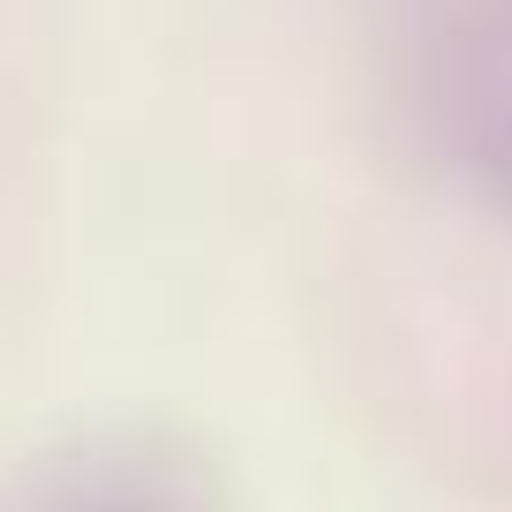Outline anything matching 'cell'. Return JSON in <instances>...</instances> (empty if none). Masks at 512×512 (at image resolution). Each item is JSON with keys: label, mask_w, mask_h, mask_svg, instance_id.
<instances>
[{"label": "cell", "mask_w": 512, "mask_h": 512, "mask_svg": "<svg viewBox=\"0 0 512 512\" xmlns=\"http://www.w3.org/2000/svg\"><path fill=\"white\" fill-rule=\"evenodd\" d=\"M23 512H219V482L181 445L128 430V437H91L83 452H68L31 490Z\"/></svg>", "instance_id": "cell-1"}]
</instances>
